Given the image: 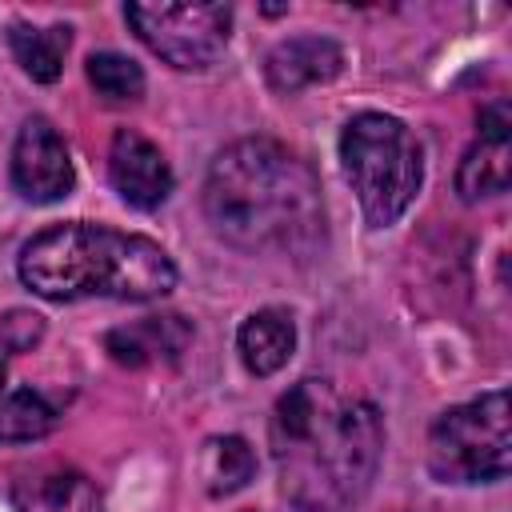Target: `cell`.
<instances>
[{
	"mask_svg": "<svg viewBox=\"0 0 512 512\" xmlns=\"http://www.w3.org/2000/svg\"><path fill=\"white\" fill-rule=\"evenodd\" d=\"M280 492L300 512H348L376 480L384 424L376 404L332 380H296L268 416Z\"/></svg>",
	"mask_w": 512,
	"mask_h": 512,
	"instance_id": "cell-1",
	"label": "cell"
},
{
	"mask_svg": "<svg viewBox=\"0 0 512 512\" xmlns=\"http://www.w3.org/2000/svg\"><path fill=\"white\" fill-rule=\"evenodd\" d=\"M212 232L252 256H308L324 244V196L304 156L268 136L216 152L204 180Z\"/></svg>",
	"mask_w": 512,
	"mask_h": 512,
	"instance_id": "cell-2",
	"label": "cell"
},
{
	"mask_svg": "<svg viewBox=\"0 0 512 512\" xmlns=\"http://www.w3.org/2000/svg\"><path fill=\"white\" fill-rule=\"evenodd\" d=\"M16 272L44 300H160L176 288V264L156 240L88 220L36 232Z\"/></svg>",
	"mask_w": 512,
	"mask_h": 512,
	"instance_id": "cell-3",
	"label": "cell"
},
{
	"mask_svg": "<svg viewBox=\"0 0 512 512\" xmlns=\"http://www.w3.org/2000/svg\"><path fill=\"white\" fill-rule=\"evenodd\" d=\"M340 168L372 228L396 224L420 192L424 152L404 120L388 112H360L340 132Z\"/></svg>",
	"mask_w": 512,
	"mask_h": 512,
	"instance_id": "cell-4",
	"label": "cell"
},
{
	"mask_svg": "<svg viewBox=\"0 0 512 512\" xmlns=\"http://www.w3.org/2000/svg\"><path fill=\"white\" fill-rule=\"evenodd\" d=\"M512 468L508 392H484L444 408L428 432V472L440 484H492Z\"/></svg>",
	"mask_w": 512,
	"mask_h": 512,
	"instance_id": "cell-5",
	"label": "cell"
},
{
	"mask_svg": "<svg viewBox=\"0 0 512 512\" xmlns=\"http://www.w3.org/2000/svg\"><path fill=\"white\" fill-rule=\"evenodd\" d=\"M124 20L148 52L184 72L216 64L232 36V4H124Z\"/></svg>",
	"mask_w": 512,
	"mask_h": 512,
	"instance_id": "cell-6",
	"label": "cell"
},
{
	"mask_svg": "<svg viewBox=\"0 0 512 512\" xmlns=\"http://www.w3.org/2000/svg\"><path fill=\"white\" fill-rule=\"evenodd\" d=\"M72 184H76V168L60 132L44 116L24 120L12 144V188L32 204H52L64 200Z\"/></svg>",
	"mask_w": 512,
	"mask_h": 512,
	"instance_id": "cell-7",
	"label": "cell"
},
{
	"mask_svg": "<svg viewBox=\"0 0 512 512\" xmlns=\"http://www.w3.org/2000/svg\"><path fill=\"white\" fill-rule=\"evenodd\" d=\"M512 180V112L504 100L480 108V132L456 168V192L464 200L500 196Z\"/></svg>",
	"mask_w": 512,
	"mask_h": 512,
	"instance_id": "cell-8",
	"label": "cell"
},
{
	"mask_svg": "<svg viewBox=\"0 0 512 512\" xmlns=\"http://www.w3.org/2000/svg\"><path fill=\"white\" fill-rule=\"evenodd\" d=\"M108 176H112V188L120 192V200L140 212H152L172 196V168H168L164 152L132 128H120L112 136Z\"/></svg>",
	"mask_w": 512,
	"mask_h": 512,
	"instance_id": "cell-9",
	"label": "cell"
},
{
	"mask_svg": "<svg viewBox=\"0 0 512 512\" xmlns=\"http://www.w3.org/2000/svg\"><path fill=\"white\" fill-rule=\"evenodd\" d=\"M16 512H104L100 488L68 464L24 468L12 484Z\"/></svg>",
	"mask_w": 512,
	"mask_h": 512,
	"instance_id": "cell-10",
	"label": "cell"
},
{
	"mask_svg": "<svg viewBox=\"0 0 512 512\" xmlns=\"http://www.w3.org/2000/svg\"><path fill=\"white\" fill-rule=\"evenodd\" d=\"M340 68H344V52L328 36L280 40L264 60V76H268L272 92H300L312 84H328L340 76Z\"/></svg>",
	"mask_w": 512,
	"mask_h": 512,
	"instance_id": "cell-11",
	"label": "cell"
},
{
	"mask_svg": "<svg viewBox=\"0 0 512 512\" xmlns=\"http://www.w3.org/2000/svg\"><path fill=\"white\" fill-rule=\"evenodd\" d=\"M192 340V324L184 316H144L124 328H112L104 336V348L116 364L124 368H144V364H172L184 356Z\"/></svg>",
	"mask_w": 512,
	"mask_h": 512,
	"instance_id": "cell-12",
	"label": "cell"
},
{
	"mask_svg": "<svg viewBox=\"0 0 512 512\" xmlns=\"http://www.w3.org/2000/svg\"><path fill=\"white\" fill-rule=\"evenodd\" d=\"M296 348V324L280 308L252 312L236 332V352L252 376H272L292 360Z\"/></svg>",
	"mask_w": 512,
	"mask_h": 512,
	"instance_id": "cell-13",
	"label": "cell"
},
{
	"mask_svg": "<svg viewBox=\"0 0 512 512\" xmlns=\"http://www.w3.org/2000/svg\"><path fill=\"white\" fill-rule=\"evenodd\" d=\"M72 44V28L68 24H48V28H32V24H12L8 28V48L16 56V64L24 68V76L52 84L64 68Z\"/></svg>",
	"mask_w": 512,
	"mask_h": 512,
	"instance_id": "cell-14",
	"label": "cell"
},
{
	"mask_svg": "<svg viewBox=\"0 0 512 512\" xmlns=\"http://www.w3.org/2000/svg\"><path fill=\"white\" fill-rule=\"evenodd\" d=\"M256 472V456L244 436H212L200 448V480L208 496L240 492Z\"/></svg>",
	"mask_w": 512,
	"mask_h": 512,
	"instance_id": "cell-15",
	"label": "cell"
},
{
	"mask_svg": "<svg viewBox=\"0 0 512 512\" xmlns=\"http://www.w3.org/2000/svg\"><path fill=\"white\" fill-rule=\"evenodd\" d=\"M56 420H60L56 404L36 388H16L0 396V440L4 444L44 440L56 428Z\"/></svg>",
	"mask_w": 512,
	"mask_h": 512,
	"instance_id": "cell-16",
	"label": "cell"
},
{
	"mask_svg": "<svg viewBox=\"0 0 512 512\" xmlns=\"http://www.w3.org/2000/svg\"><path fill=\"white\" fill-rule=\"evenodd\" d=\"M88 80L104 100H140L144 96V72L136 60L120 52H96L88 56Z\"/></svg>",
	"mask_w": 512,
	"mask_h": 512,
	"instance_id": "cell-17",
	"label": "cell"
},
{
	"mask_svg": "<svg viewBox=\"0 0 512 512\" xmlns=\"http://www.w3.org/2000/svg\"><path fill=\"white\" fill-rule=\"evenodd\" d=\"M0 396H4V344H0Z\"/></svg>",
	"mask_w": 512,
	"mask_h": 512,
	"instance_id": "cell-18",
	"label": "cell"
}]
</instances>
